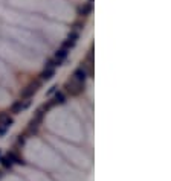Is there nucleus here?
I'll use <instances>...</instances> for the list:
<instances>
[{"mask_svg":"<svg viewBox=\"0 0 171 181\" xmlns=\"http://www.w3.org/2000/svg\"><path fill=\"white\" fill-rule=\"evenodd\" d=\"M64 87H66V91L67 93H70V94H74V96H78V94H81L83 90H84V84H81V82H77V81H67L66 84H64Z\"/></svg>","mask_w":171,"mask_h":181,"instance_id":"f257e3e1","label":"nucleus"},{"mask_svg":"<svg viewBox=\"0 0 171 181\" xmlns=\"http://www.w3.org/2000/svg\"><path fill=\"white\" fill-rule=\"evenodd\" d=\"M29 105H31V100H29V99H26V100H17V102L12 104V107H11V113L18 114V113H22L23 110L29 108Z\"/></svg>","mask_w":171,"mask_h":181,"instance_id":"f03ea898","label":"nucleus"},{"mask_svg":"<svg viewBox=\"0 0 171 181\" xmlns=\"http://www.w3.org/2000/svg\"><path fill=\"white\" fill-rule=\"evenodd\" d=\"M86 79H87V72H86V69H83V67H78V69L74 72V81L84 84Z\"/></svg>","mask_w":171,"mask_h":181,"instance_id":"7ed1b4c3","label":"nucleus"},{"mask_svg":"<svg viewBox=\"0 0 171 181\" xmlns=\"http://www.w3.org/2000/svg\"><path fill=\"white\" fill-rule=\"evenodd\" d=\"M38 90V84H29L25 90L22 91V97H26V99H31V96L32 94H35V91Z\"/></svg>","mask_w":171,"mask_h":181,"instance_id":"20e7f679","label":"nucleus"},{"mask_svg":"<svg viewBox=\"0 0 171 181\" xmlns=\"http://www.w3.org/2000/svg\"><path fill=\"white\" fill-rule=\"evenodd\" d=\"M14 123V119L9 114H0V126L3 128H9Z\"/></svg>","mask_w":171,"mask_h":181,"instance_id":"39448f33","label":"nucleus"},{"mask_svg":"<svg viewBox=\"0 0 171 181\" xmlns=\"http://www.w3.org/2000/svg\"><path fill=\"white\" fill-rule=\"evenodd\" d=\"M90 11H92V3H84L83 6H80V8H78V14H80V15H83V17L89 15V14H90Z\"/></svg>","mask_w":171,"mask_h":181,"instance_id":"423d86ee","label":"nucleus"},{"mask_svg":"<svg viewBox=\"0 0 171 181\" xmlns=\"http://www.w3.org/2000/svg\"><path fill=\"white\" fill-rule=\"evenodd\" d=\"M66 102V97H64V94L63 93H55V96H54V99H52V105H57V104H64Z\"/></svg>","mask_w":171,"mask_h":181,"instance_id":"0eeeda50","label":"nucleus"},{"mask_svg":"<svg viewBox=\"0 0 171 181\" xmlns=\"http://www.w3.org/2000/svg\"><path fill=\"white\" fill-rule=\"evenodd\" d=\"M67 55H69V52H67L66 49H60V50H57V52H55V59L63 61V59H66V58H67Z\"/></svg>","mask_w":171,"mask_h":181,"instance_id":"6e6552de","label":"nucleus"},{"mask_svg":"<svg viewBox=\"0 0 171 181\" xmlns=\"http://www.w3.org/2000/svg\"><path fill=\"white\" fill-rule=\"evenodd\" d=\"M8 158L11 160V163H12V164H14V163H17V164H23V160H22V158H20L15 152H9V154H8Z\"/></svg>","mask_w":171,"mask_h":181,"instance_id":"1a4fd4ad","label":"nucleus"},{"mask_svg":"<svg viewBox=\"0 0 171 181\" xmlns=\"http://www.w3.org/2000/svg\"><path fill=\"white\" fill-rule=\"evenodd\" d=\"M58 66H61V61H58V59H49L46 62V69H49V70H54Z\"/></svg>","mask_w":171,"mask_h":181,"instance_id":"9d476101","label":"nucleus"},{"mask_svg":"<svg viewBox=\"0 0 171 181\" xmlns=\"http://www.w3.org/2000/svg\"><path fill=\"white\" fill-rule=\"evenodd\" d=\"M54 73H55L54 70H49V69H46L44 72H42V75H40V78H42L43 81H49V79H50V78L54 76Z\"/></svg>","mask_w":171,"mask_h":181,"instance_id":"9b49d317","label":"nucleus"},{"mask_svg":"<svg viewBox=\"0 0 171 181\" xmlns=\"http://www.w3.org/2000/svg\"><path fill=\"white\" fill-rule=\"evenodd\" d=\"M78 37H80V35H78V32H75V31H72V32L69 34V37H67V40L77 44V40H78Z\"/></svg>","mask_w":171,"mask_h":181,"instance_id":"f8f14e48","label":"nucleus"},{"mask_svg":"<svg viewBox=\"0 0 171 181\" xmlns=\"http://www.w3.org/2000/svg\"><path fill=\"white\" fill-rule=\"evenodd\" d=\"M2 164H3V168H11V166H12V163H11V160L8 158V155L2 158Z\"/></svg>","mask_w":171,"mask_h":181,"instance_id":"ddd939ff","label":"nucleus"},{"mask_svg":"<svg viewBox=\"0 0 171 181\" xmlns=\"http://www.w3.org/2000/svg\"><path fill=\"white\" fill-rule=\"evenodd\" d=\"M57 89H58V85H54V87H50V90L47 91V94H52V93H55V91H57Z\"/></svg>","mask_w":171,"mask_h":181,"instance_id":"4468645a","label":"nucleus"},{"mask_svg":"<svg viewBox=\"0 0 171 181\" xmlns=\"http://www.w3.org/2000/svg\"><path fill=\"white\" fill-rule=\"evenodd\" d=\"M0 155H2V154H0Z\"/></svg>","mask_w":171,"mask_h":181,"instance_id":"2eb2a0df","label":"nucleus"}]
</instances>
